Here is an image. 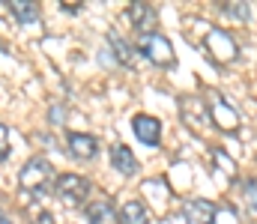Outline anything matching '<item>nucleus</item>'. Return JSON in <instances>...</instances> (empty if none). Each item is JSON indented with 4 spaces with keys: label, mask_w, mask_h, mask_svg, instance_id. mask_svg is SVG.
<instances>
[{
    "label": "nucleus",
    "mask_w": 257,
    "mask_h": 224,
    "mask_svg": "<svg viewBox=\"0 0 257 224\" xmlns=\"http://www.w3.org/2000/svg\"><path fill=\"white\" fill-rule=\"evenodd\" d=\"M242 194H245V203L257 209V179H245L242 182Z\"/></svg>",
    "instance_id": "f3484780"
},
{
    "label": "nucleus",
    "mask_w": 257,
    "mask_h": 224,
    "mask_svg": "<svg viewBox=\"0 0 257 224\" xmlns=\"http://www.w3.org/2000/svg\"><path fill=\"white\" fill-rule=\"evenodd\" d=\"M0 224H12V221H9V218H6V215H3V212H0Z\"/></svg>",
    "instance_id": "aec40b11"
},
{
    "label": "nucleus",
    "mask_w": 257,
    "mask_h": 224,
    "mask_svg": "<svg viewBox=\"0 0 257 224\" xmlns=\"http://www.w3.org/2000/svg\"><path fill=\"white\" fill-rule=\"evenodd\" d=\"M209 120H212V126H218L221 132H236V126H239V117H236V111L224 102V96H218V93H212L209 96Z\"/></svg>",
    "instance_id": "39448f33"
},
{
    "label": "nucleus",
    "mask_w": 257,
    "mask_h": 224,
    "mask_svg": "<svg viewBox=\"0 0 257 224\" xmlns=\"http://www.w3.org/2000/svg\"><path fill=\"white\" fill-rule=\"evenodd\" d=\"M6 6H9V12L18 18V24H33V21L39 18V6L30 3V0H9Z\"/></svg>",
    "instance_id": "ddd939ff"
},
{
    "label": "nucleus",
    "mask_w": 257,
    "mask_h": 224,
    "mask_svg": "<svg viewBox=\"0 0 257 224\" xmlns=\"http://www.w3.org/2000/svg\"><path fill=\"white\" fill-rule=\"evenodd\" d=\"M138 51L159 69H174L177 66V54H174V45L171 39H165L162 33H144L141 42H138Z\"/></svg>",
    "instance_id": "f03ea898"
},
{
    "label": "nucleus",
    "mask_w": 257,
    "mask_h": 224,
    "mask_svg": "<svg viewBox=\"0 0 257 224\" xmlns=\"http://www.w3.org/2000/svg\"><path fill=\"white\" fill-rule=\"evenodd\" d=\"M132 129H135V138H138L141 144H147V147H159V141H162V123H159L156 117H150V114H138V117L132 120Z\"/></svg>",
    "instance_id": "0eeeda50"
},
{
    "label": "nucleus",
    "mask_w": 257,
    "mask_h": 224,
    "mask_svg": "<svg viewBox=\"0 0 257 224\" xmlns=\"http://www.w3.org/2000/svg\"><path fill=\"white\" fill-rule=\"evenodd\" d=\"M108 42H111V48H114V54H117V60H120L123 66H135V51H132V45H128L117 30L108 33Z\"/></svg>",
    "instance_id": "4468645a"
},
{
    "label": "nucleus",
    "mask_w": 257,
    "mask_h": 224,
    "mask_svg": "<svg viewBox=\"0 0 257 224\" xmlns=\"http://www.w3.org/2000/svg\"><path fill=\"white\" fill-rule=\"evenodd\" d=\"M69 152H72V158H78V161H90V158L99 152V141H96L93 135L72 132V135H69Z\"/></svg>",
    "instance_id": "1a4fd4ad"
},
{
    "label": "nucleus",
    "mask_w": 257,
    "mask_h": 224,
    "mask_svg": "<svg viewBox=\"0 0 257 224\" xmlns=\"http://www.w3.org/2000/svg\"><path fill=\"white\" fill-rule=\"evenodd\" d=\"M87 221L90 224H120V212L114 209V203L108 197H99V200L87 203Z\"/></svg>",
    "instance_id": "6e6552de"
},
{
    "label": "nucleus",
    "mask_w": 257,
    "mask_h": 224,
    "mask_svg": "<svg viewBox=\"0 0 257 224\" xmlns=\"http://www.w3.org/2000/svg\"><path fill=\"white\" fill-rule=\"evenodd\" d=\"M128 18H132V24H135L141 33H156L159 18H156V9H153V6H147V3H132V6H128Z\"/></svg>",
    "instance_id": "9b49d317"
},
{
    "label": "nucleus",
    "mask_w": 257,
    "mask_h": 224,
    "mask_svg": "<svg viewBox=\"0 0 257 224\" xmlns=\"http://www.w3.org/2000/svg\"><path fill=\"white\" fill-rule=\"evenodd\" d=\"M54 194L63 200L66 206H84L87 194H90V182L81 173H63L54 182Z\"/></svg>",
    "instance_id": "7ed1b4c3"
},
{
    "label": "nucleus",
    "mask_w": 257,
    "mask_h": 224,
    "mask_svg": "<svg viewBox=\"0 0 257 224\" xmlns=\"http://www.w3.org/2000/svg\"><path fill=\"white\" fill-rule=\"evenodd\" d=\"M9 158V129L0 123V161Z\"/></svg>",
    "instance_id": "a211bd4d"
},
{
    "label": "nucleus",
    "mask_w": 257,
    "mask_h": 224,
    "mask_svg": "<svg viewBox=\"0 0 257 224\" xmlns=\"http://www.w3.org/2000/svg\"><path fill=\"white\" fill-rule=\"evenodd\" d=\"M51 182H57V179H54V164H51L45 155L27 158V164L18 170V185H21L24 194H30V197H42V194L51 188Z\"/></svg>",
    "instance_id": "f257e3e1"
},
{
    "label": "nucleus",
    "mask_w": 257,
    "mask_h": 224,
    "mask_svg": "<svg viewBox=\"0 0 257 224\" xmlns=\"http://www.w3.org/2000/svg\"><path fill=\"white\" fill-rule=\"evenodd\" d=\"M3 51H6V45H3V39H0V54H3Z\"/></svg>",
    "instance_id": "412c9836"
},
{
    "label": "nucleus",
    "mask_w": 257,
    "mask_h": 224,
    "mask_svg": "<svg viewBox=\"0 0 257 224\" xmlns=\"http://www.w3.org/2000/svg\"><path fill=\"white\" fill-rule=\"evenodd\" d=\"M33 224H54V215H51V212H39V215L33 218Z\"/></svg>",
    "instance_id": "6ab92c4d"
},
{
    "label": "nucleus",
    "mask_w": 257,
    "mask_h": 224,
    "mask_svg": "<svg viewBox=\"0 0 257 224\" xmlns=\"http://www.w3.org/2000/svg\"><path fill=\"white\" fill-rule=\"evenodd\" d=\"M111 164H114V170L123 173V176H135V173H138V158H135V152H132L126 144H114V147H111Z\"/></svg>",
    "instance_id": "f8f14e48"
},
{
    "label": "nucleus",
    "mask_w": 257,
    "mask_h": 224,
    "mask_svg": "<svg viewBox=\"0 0 257 224\" xmlns=\"http://www.w3.org/2000/svg\"><path fill=\"white\" fill-rule=\"evenodd\" d=\"M206 51H209L218 63H233L236 54H239V48H236V42L230 39V33H227V30H218V27L206 33Z\"/></svg>",
    "instance_id": "20e7f679"
},
{
    "label": "nucleus",
    "mask_w": 257,
    "mask_h": 224,
    "mask_svg": "<svg viewBox=\"0 0 257 224\" xmlns=\"http://www.w3.org/2000/svg\"><path fill=\"white\" fill-rule=\"evenodd\" d=\"M186 224H215V203L194 197L186 203Z\"/></svg>",
    "instance_id": "9d476101"
},
{
    "label": "nucleus",
    "mask_w": 257,
    "mask_h": 224,
    "mask_svg": "<svg viewBox=\"0 0 257 224\" xmlns=\"http://www.w3.org/2000/svg\"><path fill=\"white\" fill-rule=\"evenodd\" d=\"M120 221H123V224H150V212H147V206H144V203L128 200V203H123Z\"/></svg>",
    "instance_id": "2eb2a0df"
},
{
    "label": "nucleus",
    "mask_w": 257,
    "mask_h": 224,
    "mask_svg": "<svg viewBox=\"0 0 257 224\" xmlns=\"http://www.w3.org/2000/svg\"><path fill=\"white\" fill-rule=\"evenodd\" d=\"M180 117H183V123L192 126V129L209 126V108H206L200 99H194V96H183V99H180Z\"/></svg>",
    "instance_id": "423d86ee"
},
{
    "label": "nucleus",
    "mask_w": 257,
    "mask_h": 224,
    "mask_svg": "<svg viewBox=\"0 0 257 224\" xmlns=\"http://www.w3.org/2000/svg\"><path fill=\"white\" fill-rule=\"evenodd\" d=\"M230 18H236V21H248V6L245 3H224L221 6Z\"/></svg>",
    "instance_id": "dca6fc26"
}]
</instances>
